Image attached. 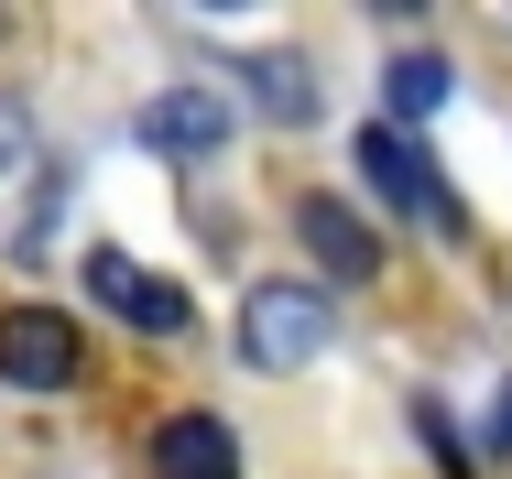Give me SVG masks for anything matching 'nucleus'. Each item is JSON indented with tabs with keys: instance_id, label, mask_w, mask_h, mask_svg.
I'll return each instance as SVG.
<instances>
[{
	"instance_id": "nucleus-1",
	"label": "nucleus",
	"mask_w": 512,
	"mask_h": 479,
	"mask_svg": "<svg viewBox=\"0 0 512 479\" xmlns=\"http://www.w3.org/2000/svg\"><path fill=\"white\" fill-rule=\"evenodd\" d=\"M327 338H338V305L316 284H251L240 294V360L251 371H306Z\"/></svg>"
},
{
	"instance_id": "nucleus-2",
	"label": "nucleus",
	"mask_w": 512,
	"mask_h": 479,
	"mask_svg": "<svg viewBox=\"0 0 512 479\" xmlns=\"http://www.w3.org/2000/svg\"><path fill=\"white\" fill-rule=\"evenodd\" d=\"M77 273H88V305L120 316V327H142V338H186V327H197V294L164 284V273H142L131 251H88Z\"/></svg>"
},
{
	"instance_id": "nucleus-3",
	"label": "nucleus",
	"mask_w": 512,
	"mask_h": 479,
	"mask_svg": "<svg viewBox=\"0 0 512 479\" xmlns=\"http://www.w3.org/2000/svg\"><path fill=\"white\" fill-rule=\"evenodd\" d=\"M360 175H371V196H382V207H404V218H425V229H469V207L436 186V164L414 153L393 120H360Z\"/></svg>"
},
{
	"instance_id": "nucleus-4",
	"label": "nucleus",
	"mask_w": 512,
	"mask_h": 479,
	"mask_svg": "<svg viewBox=\"0 0 512 479\" xmlns=\"http://www.w3.org/2000/svg\"><path fill=\"white\" fill-rule=\"evenodd\" d=\"M77 371H88L77 316H55V305H11V316H0V382H22V392H66Z\"/></svg>"
},
{
	"instance_id": "nucleus-5",
	"label": "nucleus",
	"mask_w": 512,
	"mask_h": 479,
	"mask_svg": "<svg viewBox=\"0 0 512 479\" xmlns=\"http://www.w3.org/2000/svg\"><path fill=\"white\" fill-rule=\"evenodd\" d=\"M295 240L327 262V284H371V273H382V229H371L349 196H295Z\"/></svg>"
},
{
	"instance_id": "nucleus-6",
	"label": "nucleus",
	"mask_w": 512,
	"mask_h": 479,
	"mask_svg": "<svg viewBox=\"0 0 512 479\" xmlns=\"http://www.w3.org/2000/svg\"><path fill=\"white\" fill-rule=\"evenodd\" d=\"M142 142L175 153V164H197V153L229 142V98H218V88H164L153 109H142Z\"/></svg>"
},
{
	"instance_id": "nucleus-7",
	"label": "nucleus",
	"mask_w": 512,
	"mask_h": 479,
	"mask_svg": "<svg viewBox=\"0 0 512 479\" xmlns=\"http://www.w3.org/2000/svg\"><path fill=\"white\" fill-rule=\"evenodd\" d=\"M153 479H240V436L218 414H164L153 425Z\"/></svg>"
},
{
	"instance_id": "nucleus-8",
	"label": "nucleus",
	"mask_w": 512,
	"mask_h": 479,
	"mask_svg": "<svg viewBox=\"0 0 512 479\" xmlns=\"http://www.w3.org/2000/svg\"><path fill=\"white\" fill-rule=\"evenodd\" d=\"M382 98H393V120H436V109L458 98V77H447V55H425V44H414V55L382 66Z\"/></svg>"
},
{
	"instance_id": "nucleus-9",
	"label": "nucleus",
	"mask_w": 512,
	"mask_h": 479,
	"mask_svg": "<svg viewBox=\"0 0 512 479\" xmlns=\"http://www.w3.org/2000/svg\"><path fill=\"white\" fill-rule=\"evenodd\" d=\"M251 77H262V109H273V120H316V88H306V66H295V55L251 66Z\"/></svg>"
},
{
	"instance_id": "nucleus-10",
	"label": "nucleus",
	"mask_w": 512,
	"mask_h": 479,
	"mask_svg": "<svg viewBox=\"0 0 512 479\" xmlns=\"http://www.w3.org/2000/svg\"><path fill=\"white\" fill-rule=\"evenodd\" d=\"M414 436H425V458H436V469H480V447H469V436H458V425H447V403H414Z\"/></svg>"
},
{
	"instance_id": "nucleus-11",
	"label": "nucleus",
	"mask_w": 512,
	"mask_h": 479,
	"mask_svg": "<svg viewBox=\"0 0 512 479\" xmlns=\"http://www.w3.org/2000/svg\"><path fill=\"white\" fill-rule=\"evenodd\" d=\"M22 142H33V131H22V109H11V98H0V164H11V153H22Z\"/></svg>"
}]
</instances>
